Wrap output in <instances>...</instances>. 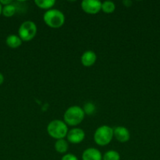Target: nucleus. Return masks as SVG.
<instances>
[{
	"instance_id": "f257e3e1",
	"label": "nucleus",
	"mask_w": 160,
	"mask_h": 160,
	"mask_svg": "<svg viewBox=\"0 0 160 160\" xmlns=\"http://www.w3.org/2000/svg\"><path fill=\"white\" fill-rule=\"evenodd\" d=\"M85 115L86 114L83 108L78 106H72L64 112V121L68 126H78L83 121Z\"/></svg>"
},
{
	"instance_id": "f03ea898",
	"label": "nucleus",
	"mask_w": 160,
	"mask_h": 160,
	"mask_svg": "<svg viewBox=\"0 0 160 160\" xmlns=\"http://www.w3.org/2000/svg\"><path fill=\"white\" fill-rule=\"evenodd\" d=\"M46 131L50 137L56 140H59V139H64L67 137L68 128L63 120H53L48 123Z\"/></svg>"
},
{
	"instance_id": "7ed1b4c3",
	"label": "nucleus",
	"mask_w": 160,
	"mask_h": 160,
	"mask_svg": "<svg viewBox=\"0 0 160 160\" xmlns=\"http://www.w3.org/2000/svg\"><path fill=\"white\" fill-rule=\"evenodd\" d=\"M43 20L45 24L51 28H60L65 22V16L61 10L51 9L46 10L43 14Z\"/></svg>"
},
{
	"instance_id": "20e7f679",
	"label": "nucleus",
	"mask_w": 160,
	"mask_h": 160,
	"mask_svg": "<svg viewBox=\"0 0 160 160\" xmlns=\"http://www.w3.org/2000/svg\"><path fill=\"white\" fill-rule=\"evenodd\" d=\"M113 138V128L108 125H102L97 128L93 134L94 142L99 146L108 145Z\"/></svg>"
},
{
	"instance_id": "39448f33",
	"label": "nucleus",
	"mask_w": 160,
	"mask_h": 160,
	"mask_svg": "<svg viewBox=\"0 0 160 160\" xmlns=\"http://www.w3.org/2000/svg\"><path fill=\"white\" fill-rule=\"evenodd\" d=\"M37 34V26L35 23L27 20L20 24L18 29V36L23 42H29L34 39Z\"/></svg>"
},
{
	"instance_id": "423d86ee",
	"label": "nucleus",
	"mask_w": 160,
	"mask_h": 160,
	"mask_svg": "<svg viewBox=\"0 0 160 160\" xmlns=\"http://www.w3.org/2000/svg\"><path fill=\"white\" fill-rule=\"evenodd\" d=\"M101 4L102 2L99 0H83L81 7L86 13L94 15L101 10Z\"/></svg>"
},
{
	"instance_id": "0eeeda50",
	"label": "nucleus",
	"mask_w": 160,
	"mask_h": 160,
	"mask_svg": "<svg viewBox=\"0 0 160 160\" xmlns=\"http://www.w3.org/2000/svg\"><path fill=\"white\" fill-rule=\"evenodd\" d=\"M86 137L85 131L78 128H74L68 131L67 134V141L72 144H79L83 142Z\"/></svg>"
},
{
	"instance_id": "6e6552de",
	"label": "nucleus",
	"mask_w": 160,
	"mask_h": 160,
	"mask_svg": "<svg viewBox=\"0 0 160 160\" xmlns=\"http://www.w3.org/2000/svg\"><path fill=\"white\" fill-rule=\"evenodd\" d=\"M113 135L114 138L121 143L127 142L130 139V132L126 128L122 126L115 127L113 128Z\"/></svg>"
},
{
	"instance_id": "1a4fd4ad",
	"label": "nucleus",
	"mask_w": 160,
	"mask_h": 160,
	"mask_svg": "<svg viewBox=\"0 0 160 160\" xmlns=\"http://www.w3.org/2000/svg\"><path fill=\"white\" fill-rule=\"evenodd\" d=\"M97 61V55L92 50L84 52L81 56V62L84 67H89L95 64Z\"/></svg>"
},
{
	"instance_id": "9d476101",
	"label": "nucleus",
	"mask_w": 160,
	"mask_h": 160,
	"mask_svg": "<svg viewBox=\"0 0 160 160\" xmlns=\"http://www.w3.org/2000/svg\"><path fill=\"white\" fill-rule=\"evenodd\" d=\"M102 156L100 151L96 148H88L83 151L82 155L83 160H102Z\"/></svg>"
},
{
	"instance_id": "9b49d317",
	"label": "nucleus",
	"mask_w": 160,
	"mask_h": 160,
	"mask_svg": "<svg viewBox=\"0 0 160 160\" xmlns=\"http://www.w3.org/2000/svg\"><path fill=\"white\" fill-rule=\"evenodd\" d=\"M23 41L20 39V38L18 35L16 34H10L6 38V43L9 48H17L21 45Z\"/></svg>"
},
{
	"instance_id": "f8f14e48",
	"label": "nucleus",
	"mask_w": 160,
	"mask_h": 160,
	"mask_svg": "<svg viewBox=\"0 0 160 160\" xmlns=\"http://www.w3.org/2000/svg\"><path fill=\"white\" fill-rule=\"evenodd\" d=\"M68 142L65 139H59L56 140L54 144V148L58 153L61 154H64V153L67 152V149H68Z\"/></svg>"
},
{
	"instance_id": "ddd939ff",
	"label": "nucleus",
	"mask_w": 160,
	"mask_h": 160,
	"mask_svg": "<svg viewBox=\"0 0 160 160\" xmlns=\"http://www.w3.org/2000/svg\"><path fill=\"white\" fill-rule=\"evenodd\" d=\"M34 2L40 9L49 10V9H53L56 1L55 0H35Z\"/></svg>"
},
{
	"instance_id": "4468645a",
	"label": "nucleus",
	"mask_w": 160,
	"mask_h": 160,
	"mask_svg": "<svg viewBox=\"0 0 160 160\" xmlns=\"http://www.w3.org/2000/svg\"><path fill=\"white\" fill-rule=\"evenodd\" d=\"M101 10L105 13H112L115 10V5L111 1H104L101 4Z\"/></svg>"
},
{
	"instance_id": "2eb2a0df",
	"label": "nucleus",
	"mask_w": 160,
	"mask_h": 160,
	"mask_svg": "<svg viewBox=\"0 0 160 160\" xmlns=\"http://www.w3.org/2000/svg\"><path fill=\"white\" fill-rule=\"evenodd\" d=\"M102 160H120V154L115 150H109L103 155Z\"/></svg>"
},
{
	"instance_id": "dca6fc26",
	"label": "nucleus",
	"mask_w": 160,
	"mask_h": 160,
	"mask_svg": "<svg viewBox=\"0 0 160 160\" xmlns=\"http://www.w3.org/2000/svg\"><path fill=\"white\" fill-rule=\"evenodd\" d=\"M16 11H17V9H16L15 6H13L12 4H9L7 5V6H3L2 13L6 17H11L16 13Z\"/></svg>"
},
{
	"instance_id": "f3484780",
	"label": "nucleus",
	"mask_w": 160,
	"mask_h": 160,
	"mask_svg": "<svg viewBox=\"0 0 160 160\" xmlns=\"http://www.w3.org/2000/svg\"><path fill=\"white\" fill-rule=\"evenodd\" d=\"M83 110H84L85 114H87V115H91V114L95 112V106L94 104H93L92 102H87L84 105V107L83 108Z\"/></svg>"
},
{
	"instance_id": "a211bd4d",
	"label": "nucleus",
	"mask_w": 160,
	"mask_h": 160,
	"mask_svg": "<svg viewBox=\"0 0 160 160\" xmlns=\"http://www.w3.org/2000/svg\"><path fill=\"white\" fill-rule=\"evenodd\" d=\"M61 160H78V159L75 155L72 154V153H67L63 156Z\"/></svg>"
},
{
	"instance_id": "6ab92c4d",
	"label": "nucleus",
	"mask_w": 160,
	"mask_h": 160,
	"mask_svg": "<svg viewBox=\"0 0 160 160\" xmlns=\"http://www.w3.org/2000/svg\"><path fill=\"white\" fill-rule=\"evenodd\" d=\"M0 3H1L2 6L3 5V6H4L11 4V3H12V1H11V0H1V1H0Z\"/></svg>"
},
{
	"instance_id": "aec40b11",
	"label": "nucleus",
	"mask_w": 160,
	"mask_h": 160,
	"mask_svg": "<svg viewBox=\"0 0 160 160\" xmlns=\"http://www.w3.org/2000/svg\"><path fill=\"white\" fill-rule=\"evenodd\" d=\"M122 3H123L124 6H126V7H130V6H131V5H132V2L129 1V0H125V1H123V2H122Z\"/></svg>"
},
{
	"instance_id": "412c9836",
	"label": "nucleus",
	"mask_w": 160,
	"mask_h": 160,
	"mask_svg": "<svg viewBox=\"0 0 160 160\" xmlns=\"http://www.w3.org/2000/svg\"><path fill=\"white\" fill-rule=\"evenodd\" d=\"M3 81H4V77H3V73H0V85H1V84H3Z\"/></svg>"
},
{
	"instance_id": "4be33fe9",
	"label": "nucleus",
	"mask_w": 160,
	"mask_h": 160,
	"mask_svg": "<svg viewBox=\"0 0 160 160\" xmlns=\"http://www.w3.org/2000/svg\"><path fill=\"white\" fill-rule=\"evenodd\" d=\"M2 12H3V6H2L1 3H0V15L2 14Z\"/></svg>"
}]
</instances>
